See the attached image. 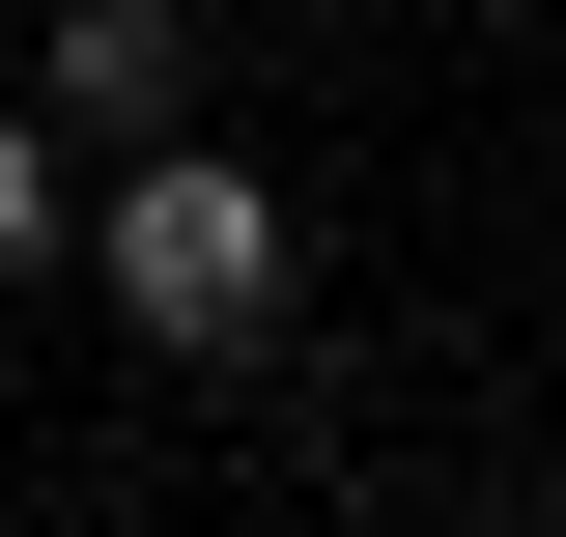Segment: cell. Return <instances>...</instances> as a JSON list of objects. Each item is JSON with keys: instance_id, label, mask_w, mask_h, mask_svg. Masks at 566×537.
Returning a JSON list of instances; mask_svg holds the SVG:
<instances>
[{"instance_id": "6da1fadb", "label": "cell", "mask_w": 566, "mask_h": 537, "mask_svg": "<svg viewBox=\"0 0 566 537\" xmlns=\"http://www.w3.org/2000/svg\"><path fill=\"white\" fill-rule=\"evenodd\" d=\"M85 255H114V312L170 339V368H255V339H283V199L227 170V141H142Z\"/></svg>"}, {"instance_id": "3957f363", "label": "cell", "mask_w": 566, "mask_h": 537, "mask_svg": "<svg viewBox=\"0 0 566 537\" xmlns=\"http://www.w3.org/2000/svg\"><path fill=\"white\" fill-rule=\"evenodd\" d=\"M57 255V114H0V283Z\"/></svg>"}, {"instance_id": "7a4b0ae2", "label": "cell", "mask_w": 566, "mask_h": 537, "mask_svg": "<svg viewBox=\"0 0 566 537\" xmlns=\"http://www.w3.org/2000/svg\"><path fill=\"white\" fill-rule=\"evenodd\" d=\"M29 114H85V141L199 114V0H57V85H29Z\"/></svg>"}]
</instances>
